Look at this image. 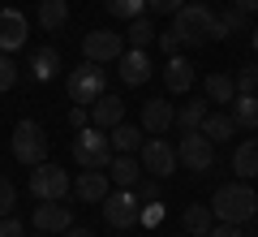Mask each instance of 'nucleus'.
<instances>
[{
  "instance_id": "obj_1",
  "label": "nucleus",
  "mask_w": 258,
  "mask_h": 237,
  "mask_svg": "<svg viewBox=\"0 0 258 237\" xmlns=\"http://www.w3.org/2000/svg\"><path fill=\"white\" fill-rule=\"evenodd\" d=\"M172 30H176V39H181V43H189V48H203V43H220V39H228L220 13H211L203 0L181 5V9L172 13Z\"/></svg>"
},
{
  "instance_id": "obj_2",
  "label": "nucleus",
  "mask_w": 258,
  "mask_h": 237,
  "mask_svg": "<svg viewBox=\"0 0 258 237\" xmlns=\"http://www.w3.org/2000/svg\"><path fill=\"white\" fill-rule=\"evenodd\" d=\"M211 211L220 224H245V220H254L258 211V194L249 181H228L220 185V190L211 194Z\"/></svg>"
},
{
  "instance_id": "obj_3",
  "label": "nucleus",
  "mask_w": 258,
  "mask_h": 237,
  "mask_svg": "<svg viewBox=\"0 0 258 237\" xmlns=\"http://www.w3.org/2000/svg\"><path fill=\"white\" fill-rule=\"evenodd\" d=\"M74 164L78 168H103L108 173V164H112V138H108V129H99V125H86V129H78L74 134Z\"/></svg>"
},
{
  "instance_id": "obj_4",
  "label": "nucleus",
  "mask_w": 258,
  "mask_h": 237,
  "mask_svg": "<svg viewBox=\"0 0 258 237\" xmlns=\"http://www.w3.org/2000/svg\"><path fill=\"white\" fill-rule=\"evenodd\" d=\"M9 147H13V160H18V164H26V168H35V164H43V160H47V134H43V125H39V121H30V117L13 125Z\"/></svg>"
},
{
  "instance_id": "obj_5",
  "label": "nucleus",
  "mask_w": 258,
  "mask_h": 237,
  "mask_svg": "<svg viewBox=\"0 0 258 237\" xmlns=\"http://www.w3.org/2000/svg\"><path fill=\"white\" fill-rule=\"evenodd\" d=\"M64 91H69V100H74V104H86V108H91V104L99 100L103 91H108V73H103V65L82 61L78 69H69V78H64Z\"/></svg>"
},
{
  "instance_id": "obj_6",
  "label": "nucleus",
  "mask_w": 258,
  "mask_h": 237,
  "mask_svg": "<svg viewBox=\"0 0 258 237\" xmlns=\"http://www.w3.org/2000/svg\"><path fill=\"white\" fill-rule=\"evenodd\" d=\"M26 190H30V199H35V203H60L64 194L74 190V181H69V173H64L60 164H47V160H43V164H35Z\"/></svg>"
},
{
  "instance_id": "obj_7",
  "label": "nucleus",
  "mask_w": 258,
  "mask_h": 237,
  "mask_svg": "<svg viewBox=\"0 0 258 237\" xmlns=\"http://www.w3.org/2000/svg\"><path fill=\"white\" fill-rule=\"evenodd\" d=\"M138 160H142V173L147 177H172L176 168H181V160H176V147L168 143L164 134H147V143H142V151H138Z\"/></svg>"
},
{
  "instance_id": "obj_8",
  "label": "nucleus",
  "mask_w": 258,
  "mask_h": 237,
  "mask_svg": "<svg viewBox=\"0 0 258 237\" xmlns=\"http://www.w3.org/2000/svg\"><path fill=\"white\" fill-rule=\"evenodd\" d=\"M99 207H103V220H108L116 233H129V228L142 220V199H138V190H108V199H103Z\"/></svg>"
},
{
  "instance_id": "obj_9",
  "label": "nucleus",
  "mask_w": 258,
  "mask_h": 237,
  "mask_svg": "<svg viewBox=\"0 0 258 237\" xmlns=\"http://www.w3.org/2000/svg\"><path fill=\"white\" fill-rule=\"evenodd\" d=\"M176 160H181L185 173L203 177L207 168L215 164V143L203 134V129H189V134H181V143H176Z\"/></svg>"
},
{
  "instance_id": "obj_10",
  "label": "nucleus",
  "mask_w": 258,
  "mask_h": 237,
  "mask_svg": "<svg viewBox=\"0 0 258 237\" xmlns=\"http://www.w3.org/2000/svg\"><path fill=\"white\" fill-rule=\"evenodd\" d=\"M120 52H125V35H116V30H91V35H82V61L108 65Z\"/></svg>"
},
{
  "instance_id": "obj_11",
  "label": "nucleus",
  "mask_w": 258,
  "mask_h": 237,
  "mask_svg": "<svg viewBox=\"0 0 258 237\" xmlns=\"http://www.w3.org/2000/svg\"><path fill=\"white\" fill-rule=\"evenodd\" d=\"M116 69H120V82L125 86H142V82H151L155 65H151L147 48H125V52L116 56Z\"/></svg>"
},
{
  "instance_id": "obj_12",
  "label": "nucleus",
  "mask_w": 258,
  "mask_h": 237,
  "mask_svg": "<svg viewBox=\"0 0 258 237\" xmlns=\"http://www.w3.org/2000/svg\"><path fill=\"white\" fill-rule=\"evenodd\" d=\"M30 35V22L22 9H13V5H5L0 9V52H18L22 43H26Z\"/></svg>"
},
{
  "instance_id": "obj_13",
  "label": "nucleus",
  "mask_w": 258,
  "mask_h": 237,
  "mask_svg": "<svg viewBox=\"0 0 258 237\" xmlns=\"http://www.w3.org/2000/svg\"><path fill=\"white\" fill-rule=\"evenodd\" d=\"M56 73H60V52H56L52 43L35 48L30 61H26V78H30V82H52Z\"/></svg>"
},
{
  "instance_id": "obj_14",
  "label": "nucleus",
  "mask_w": 258,
  "mask_h": 237,
  "mask_svg": "<svg viewBox=\"0 0 258 237\" xmlns=\"http://www.w3.org/2000/svg\"><path fill=\"white\" fill-rule=\"evenodd\" d=\"M194 78H198V73H194V61L189 56H181V52H172L168 56V65H164V86L172 95H185L194 86Z\"/></svg>"
},
{
  "instance_id": "obj_15",
  "label": "nucleus",
  "mask_w": 258,
  "mask_h": 237,
  "mask_svg": "<svg viewBox=\"0 0 258 237\" xmlns=\"http://www.w3.org/2000/svg\"><path fill=\"white\" fill-rule=\"evenodd\" d=\"M108 185H112V177L103 173V168H82L78 181H74V194L82 203H103L108 199Z\"/></svg>"
},
{
  "instance_id": "obj_16",
  "label": "nucleus",
  "mask_w": 258,
  "mask_h": 237,
  "mask_svg": "<svg viewBox=\"0 0 258 237\" xmlns=\"http://www.w3.org/2000/svg\"><path fill=\"white\" fill-rule=\"evenodd\" d=\"M69 224H74V211L64 207V199L60 203H39L35 207V228L39 233H64Z\"/></svg>"
},
{
  "instance_id": "obj_17",
  "label": "nucleus",
  "mask_w": 258,
  "mask_h": 237,
  "mask_svg": "<svg viewBox=\"0 0 258 237\" xmlns=\"http://www.w3.org/2000/svg\"><path fill=\"white\" fill-rule=\"evenodd\" d=\"M176 125V108L164 100H147L142 104V129L147 134H168V129Z\"/></svg>"
},
{
  "instance_id": "obj_18",
  "label": "nucleus",
  "mask_w": 258,
  "mask_h": 237,
  "mask_svg": "<svg viewBox=\"0 0 258 237\" xmlns=\"http://www.w3.org/2000/svg\"><path fill=\"white\" fill-rule=\"evenodd\" d=\"M120 121H125V104H120V95H108V91H103L99 100L91 104V125H99V129H116Z\"/></svg>"
},
{
  "instance_id": "obj_19",
  "label": "nucleus",
  "mask_w": 258,
  "mask_h": 237,
  "mask_svg": "<svg viewBox=\"0 0 258 237\" xmlns=\"http://www.w3.org/2000/svg\"><path fill=\"white\" fill-rule=\"evenodd\" d=\"M108 177H112L116 190H134V185L142 181V160H138V155H112Z\"/></svg>"
},
{
  "instance_id": "obj_20",
  "label": "nucleus",
  "mask_w": 258,
  "mask_h": 237,
  "mask_svg": "<svg viewBox=\"0 0 258 237\" xmlns=\"http://www.w3.org/2000/svg\"><path fill=\"white\" fill-rule=\"evenodd\" d=\"M108 138H112V151H116V155H138L142 143H147V129H142V125H129V121H120L116 129H108Z\"/></svg>"
},
{
  "instance_id": "obj_21",
  "label": "nucleus",
  "mask_w": 258,
  "mask_h": 237,
  "mask_svg": "<svg viewBox=\"0 0 258 237\" xmlns=\"http://www.w3.org/2000/svg\"><path fill=\"white\" fill-rule=\"evenodd\" d=\"M181 224H185V233H189V237H207V233L215 228L211 203H189V207L181 211Z\"/></svg>"
},
{
  "instance_id": "obj_22",
  "label": "nucleus",
  "mask_w": 258,
  "mask_h": 237,
  "mask_svg": "<svg viewBox=\"0 0 258 237\" xmlns=\"http://www.w3.org/2000/svg\"><path fill=\"white\" fill-rule=\"evenodd\" d=\"M232 173H237L241 181L258 177V138H241V143L232 147Z\"/></svg>"
},
{
  "instance_id": "obj_23",
  "label": "nucleus",
  "mask_w": 258,
  "mask_h": 237,
  "mask_svg": "<svg viewBox=\"0 0 258 237\" xmlns=\"http://www.w3.org/2000/svg\"><path fill=\"white\" fill-rule=\"evenodd\" d=\"M203 91H207V104H232L237 100V82H232L228 73H207Z\"/></svg>"
},
{
  "instance_id": "obj_24",
  "label": "nucleus",
  "mask_w": 258,
  "mask_h": 237,
  "mask_svg": "<svg viewBox=\"0 0 258 237\" xmlns=\"http://www.w3.org/2000/svg\"><path fill=\"white\" fill-rule=\"evenodd\" d=\"M203 134L211 138V143H232V134H237V121H232V112H207Z\"/></svg>"
},
{
  "instance_id": "obj_25",
  "label": "nucleus",
  "mask_w": 258,
  "mask_h": 237,
  "mask_svg": "<svg viewBox=\"0 0 258 237\" xmlns=\"http://www.w3.org/2000/svg\"><path fill=\"white\" fill-rule=\"evenodd\" d=\"M228 112L237 121V129H258V95H237L228 104Z\"/></svg>"
},
{
  "instance_id": "obj_26",
  "label": "nucleus",
  "mask_w": 258,
  "mask_h": 237,
  "mask_svg": "<svg viewBox=\"0 0 258 237\" xmlns=\"http://www.w3.org/2000/svg\"><path fill=\"white\" fill-rule=\"evenodd\" d=\"M69 22V0H39V26L43 30H60Z\"/></svg>"
},
{
  "instance_id": "obj_27",
  "label": "nucleus",
  "mask_w": 258,
  "mask_h": 237,
  "mask_svg": "<svg viewBox=\"0 0 258 237\" xmlns=\"http://www.w3.org/2000/svg\"><path fill=\"white\" fill-rule=\"evenodd\" d=\"M207 104L203 100H194V104H181V108H176V129H181V134H189V129H203V121H207Z\"/></svg>"
},
{
  "instance_id": "obj_28",
  "label": "nucleus",
  "mask_w": 258,
  "mask_h": 237,
  "mask_svg": "<svg viewBox=\"0 0 258 237\" xmlns=\"http://www.w3.org/2000/svg\"><path fill=\"white\" fill-rule=\"evenodd\" d=\"M155 35H159V30L151 26V18H134V22H129V48H147V43H155Z\"/></svg>"
},
{
  "instance_id": "obj_29",
  "label": "nucleus",
  "mask_w": 258,
  "mask_h": 237,
  "mask_svg": "<svg viewBox=\"0 0 258 237\" xmlns=\"http://www.w3.org/2000/svg\"><path fill=\"white\" fill-rule=\"evenodd\" d=\"M232 82H237V95H258V61H245Z\"/></svg>"
},
{
  "instance_id": "obj_30",
  "label": "nucleus",
  "mask_w": 258,
  "mask_h": 237,
  "mask_svg": "<svg viewBox=\"0 0 258 237\" xmlns=\"http://www.w3.org/2000/svg\"><path fill=\"white\" fill-rule=\"evenodd\" d=\"M103 5H108L112 18H125V22L142 18V9H147V0H103Z\"/></svg>"
},
{
  "instance_id": "obj_31",
  "label": "nucleus",
  "mask_w": 258,
  "mask_h": 237,
  "mask_svg": "<svg viewBox=\"0 0 258 237\" xmlns=\"http://www.w3.org/2000/svg\"><path fill=\"white\" fill-rule=\"evenodd\" d=\"M220 22H224V30H228V35H245V30H249V13L237 9V5H228V9L220 13Z\"/></svg>"
},
{
  "instance_id": "obj_32",
  "label": "nucleus",
  "mask_w": 258,
  "mask_h": 237,
  "mask_svg": "<svg viewBox=\"0 0 258 237\" xmlns=\"http://www.w3.org/2000/svg\"><path fill=\"white\" fill-rule=\"evenodd\" d=\"M18 78H22L18 61H13L9 52H0V95H5V91H13V86H18Z\"/></svg>"
},
{
  "instance_id": "obj_33",
  "label": "nucleus",
  "mask_w": 258,
  "mask_h": 237,
  "mask_svg": "<svg viewBox=\"0 0 258 237\" xmlns=\"http://www.w3.org/2000/svg\"><path fill=\"white\" fill-rule=\"evenodd\" d=\"M138 224H147V228H159V224H164V203H159V199L142 203V220H138Z\"/></svg>"
},
{
  "instance_id": "obj_34",
  "label": "nucleus",
  "mask_w": 258,
  "mask_h": 237,
  "mask_svg": "<svg viewBox=\"0 0 258 237\" xmlns=\"http://www.w3.org/2000/svg\"><path fill=\"white\" fill-rule=\"evenodd\" d=\"M13 203H18V190H13V181L5 173H0V216H9L13 211Z\"/></svg>"
},
{
  "instance_id": "obj_35",
  "label": "nucleus",
  "mask_w": 258,
  "mask_h": 237,
  "mask_svg": "<svg viewBox=\"0 0 258 237\" xmlns=\"http://www.w3.org/2000/svg\"><path fill=\"white\" fill-rule=\"evenodd\" d=\"M134 190H138V199H142V203H151V199H159V177H147V173H142V181L134 185Z\"/></svg>"
},
{
  "instance_id": "obj_36",
  "label": "nucleus",
  "mask_w": 258,
  "mask_h": 237,
  "mask_svg": "<svg viewBox=\"0 0 258 237\" xmlns=\"http://www.w3.org/2000/svg\"><path fill=\"white\" fill-rule=\"evenodd\" d=\"M69 125H74V134L86 129L91 125V108H86V104H74V108H69Z\"/></svg>"
},
{
  "instance_id": "obj_37",
  "label": "nucleus",
  "mask_w": 258,
  "mask_h": 237,
  "mask_svg": "<svg viewBox=\"0 0 258 237\" xmlns=\"http://www.w3.org/2000/svg\"><path fill=\"white\" fill-rule=\"evenodd\" d=\"M0 237H26L22 220H13V216H0Z\"/></svg>"
},
{
  "instance_id": "obj_38",
  "label": "nucleus",
  "mask_w": 258,
  "mask_h": 237,
  "mask_svg": "<svg viewBox=\"0 0 258 237\" xmlns=\"http://www.w3.org/2000/svg\"><path fill=\"white\" fill-rule=\"evenodd\" d=\"M181 5H185V0H147V9H151V13H176Z\"/></svg>"
},
{
  "instance_id": "obj_39",
  "label": "nucleus",
  "mask_w": 258,
  "mask_h": 237,
  "mask_svg": "<svg viewBox=\"0 0 258 237\" xmlns=\"http://www.w3.org/2000/svg\"><path fill=\"white\" fill-rule=\"evenodd\" d=\"M155 39H159V48H164V52H168V56H172V52H176V48H181V39H176V30H172V26H168V30H164V35H155Z\"/></svg>"
},
{
  "instance_id": "obj_40",
  "label": "nucleus",
  "mask_w": 258,
  "mask_h": 237,
  "mask_svg": "<svg viewBox=\"0 0 258 237\" xmlns=\"http://www.w3.org/2000/svg\"><path fill=\"white\" fill-rule=\"evenodd\" d=\"M207 237H245V233H241V224H220V220H215V228Z\"/></svg>"
},
{
  "instance_id": "obj_41",
  "label": "nucleus",
  "mask_w": 258,
  "mask_h": 237,
  "mask_svg": "<svg viewBox=\"0 0 258 237\" xmlns=\"http://www.w3.org/2000/svg\"><path fill=\"white\" fill-rule=\"evenodd\" d=\"M60 237H95V233H91V228H78V224H69Z\"/></svg>"
},
{
  "instance_id": "obj_42",
  "label": "nucleus",
  "mask_w": 258,
  "mask_h": 237,
  "mask_svg": "<svg viewBox=\"0 0 258 237\" xmlns=\"http://www.w3.org/2000/svg\"><path fill=\"white\" fill-rule=\"evenodd\" d=\"M237 9H245V13H258V0H232Z\"/></svg>"
},
{
  "instance_id": "obj_43",
  "label": "nucleus",
  "mask_w": 258,
  "mask_h": 237,
  "mask_svg": "<svg viewBox=\"0 0 258 237\" xmlns=\"http://www.w3.org/2000/svg\"><path fill=\"white\" fill-rule=\"evenodd\" d=\"M249 43H254V52H258V26H254V30H249Z\"/></svg>"
},
{
  "instance_id": "obj_44",
  "label": "nucleus",
  "mask_w": 258,
  "mask_h": 237,
  "mask_svg": "<svg viewBox=\"0 0 258 237\" xmlns=\"http://www.w3.org/2000/svg\"><path fill=\"white\" fill-rule=\"evenodd\" d=\"M30 237H47V233H39V228H35V233H30Z\"/></svg>"
},
{
  "instance_id": "obj_45",
  "label": "nucleus",
  "mask_w": 258,
  "mask_h": 237,
  "mask_svg": "<svg viewBox=\"0 0 258 237\" xmlns=\"http://www.w3.org/2000/svg\"><path fill=\"white\" fill-rule=\"evenodd\" d=\"M120 237H134V233H120Z\"/></svg>"
},
{
  "instance_id": "obj_46",
  "label": "nucleus",
  "mask_w": 258,
  "mask_h": 237,
  "mask_svg": "<svg viewBox=\"0 0 258 237\" xmlns=\"http://www.w3.org/2000/svg\"><path fill=\"white\" fill-rule=\"evenodd\" d=\"M254 220H258V211H254Z\"/></svg>"
}]
</instances>
